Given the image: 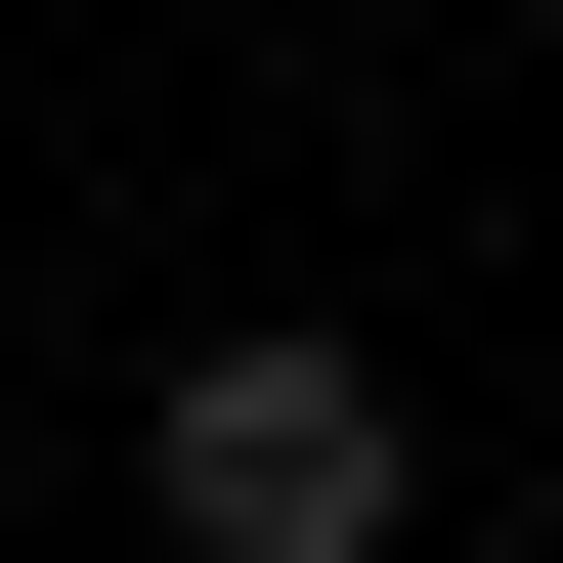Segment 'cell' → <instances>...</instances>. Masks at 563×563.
<instances>
[{
  "mask_svg": "<svg viewBox=\"0 0 563 563\" xmlns=\"http://www.w3.org/2000/svg\"><path fill=\"white\" fill-rule=\"evenodd\" d=\"M131 520H174V563H390V520H433V433H390L347 347H174V433H131Z\"/></svg>",
  "mask_w": 563,
  "mask_h": 563,
  "instance_id": "cell-1",
  "label": "cell"
}]
</instances>
